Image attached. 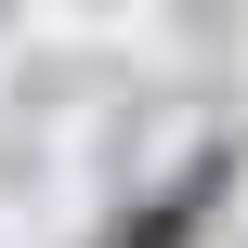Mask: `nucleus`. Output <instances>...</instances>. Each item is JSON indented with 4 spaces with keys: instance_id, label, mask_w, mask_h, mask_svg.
Wrapping results in <instances>:
<instances>
[{
    "instance_id": "obj_1",
    "label": "nucleus",
    "mask_w": 248,
    "mask_h": 248,
    "mask_svg": "<svg viewBox=\"0 0 248 248\" xmlns=\"http://www.w3.org/2000/svg\"><path fill=\"white\" fill-rule=\"evenodd\" d=\"M222 196H235V144H209V157H196V170L170 183V196H144V209H118V222H105V248H196Z\"/></svg>"
}]
</instances>
